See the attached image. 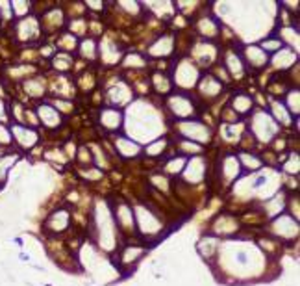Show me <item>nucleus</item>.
I'll return each instance as SVG.
<instances>
[{"mask_svg":"<svg viewBox=\"0 0 300 286\" xmlns=\"http://www.w3.org/2000/svg\"><path fill=\"white\" fill-rule=\"evenodd\" d=\"M250 134L258 139V141H271L272 137L278 134V123L267 114L265 110H261L258 114H254L252 121H250Z\"/></svg>","mask_w":300,"mask_h":286,"instance_id":"1","label":"nucleus"},{"mask_svg":"<svg viewBox=\"0 0 300 286\" xmlns=\"http://www.w3.org/2000/svg\"><path fill=\"white\" fill-rule=\"evenodd\" d=\"M10 132H12V139L17 143L23 151L32 149V147H35V143L39 141V134H37L32 126L13 123V125L10 126Z\"/></svg>","mask_w":300,"mask_h":286,"instance_id":"2","label":"nucleus"},{"mask_svg":"<svg viewBox=\"0 0 300 286\" xmlns=\"http://www.w3.org/2000/svg\"><path fill=\"white\" fill-rule=\"evenodd\" d=\"M178 128H180L182 136L189 137V139H197V141H200V143L210 141V137H211L210 128L195 119L180 121V123H178Z\"/></svg>","mask_w":300,"mask_h":286,"instance_id":"3","label":"nucleus"},{"mask_svg":"<svg viewBox=\"0 0 300 286\" xmlns=\"http://www.w3.org/2000/svg\"><path fill=\"white\" fill-rule=\"evenodd\" d=\"M169 108L178 119H191L195 114V103L187 97L186 93H176L169 97Z\"/></svg>","mask_w":300,"mask_h":286,"instance_id":"4","label":"nucleus"},{"mask_svg":"<svg viewBox=\"0 0 300 286\" xmlns=\"http://www.w3.org/2000/svg\"><path fill=\"white\" fill-rule=\"evenodd\" d=\"M197 78H198V73L191 63L189 62L178 63V69H176V73H174V82L178 84L180 89H189V87L197 82Z\"/></svg>","mask_w":300,"mask_h":286,"instance_id":"5","label":"nucleus"},{"mask_svg":"<svg viewBox=\"0 0 300 286\" xmlns=\"http://www.w3.org/2000/svg\"><path fill=\"white\" fill-rule=\"evenodd\" d=\"M37 121L48 128H56L62 125V114L52 104H39L37 106Z\"/></svg>","mask_w":300,"mask_h":286,"instance_id":"6","label":"nucleus"},{"mask_svg":"<svg viewBox=\"0 0 300 286\" xmlns=\"http://www.w3.org/2000/svg\"><path fill=\"white\" fill-rule=\"evenodd\" d=\"M39 35V23L34 17H24L17 23L19 41H32Z\"/></svg>","mask_w":300,"mask_h":286,"instance_id":"7","label":"nucleus"},{"mask_svg":"<svg viewBox=\"0 0 300 286\" xmlns=\"http://www.w3.org/2000/svg\"><path fill=\"white\" fill-rule=\"evenodd\" d=\"M115 147H117V151H119L125 158H134V156H139L143 153L141 145L136 143L134 139H130V137L117 136L115 137Z\"/></svg>","mask_w":300,"mask_h":286,"instance_id":"8","label":"nucleus"},{"mask_svg":"<svg viewBox=\"0 0 300 286\" xmlns=\"http://www.w3.org/2000/svg\"><path fill=\"white\" fill-rule=\"evenodd\" d=\"M100 125L109 132L117 130L123 125V114L115 108H104L100 112Z\"/></svg>","mask_w":300,"mask_h":286,"instance_id":"9","label":"nucleus"},{"mask_svg":"<svg viewBox=\"0 0 300 286\" xmlns=\"http://www.w3.org/2000/svg\"><path fill=\"white\" fill-rule=\"evenodd\" d=\"M206 164L202 158H193L186 164V171H184V178L187 182H198L200 178L204 177Z\"/></svg>","mask_w":300,"mask_h":286,"instance_id":"10","label":"nucleus"},{"mask_svg":"<svg viewBox=\"0 0 300 286\" xmlns=\"http://www.w3.org/2000/svg\"><path fill=\"white\" fill-rule=\"evenodd\" d=\"M245 62L252 67H263L267 63V52H263L256 45L245 46Z\"/></svg>","mask_w":300,"mask_h":286,"instance_id":"11","label":"nucleus"},{"mask_svg":"<svg viewBox=\"0 0 300 286\" xmlns=\"http://www.w3.org/2000/svg\"><path fill=\"white\" fill-rule=\"evenodd\" d=\"M232 110L235 115H245L249 114L250 110H252V106H254V103H252V97H249L247 93H237V95H233L232 99Z\"/></svg>","mask_w":300,"mask_h":286,"instance_id":"12","label":"nucleus"},{"mask_svg":"<svg viewBox=\"0 0 300 286\" xmlns=\"http://www.w3.org/2000/svg\"><path fill=\"white\" fill-rule=\"evenodd\" d=\"M222 177L226 178V180H233V178L239 177V173H241V164H239L237 156H226L224 160H222Z\"/></svg>","mask_w":300,"mask_h":286,"instance_id":"13","label":"nucleus"},{"mask_svg":"<svg viewBox=\"0 0 300 286\" xmlns=\"http://www.w3.org/2000/svg\"><path fill=\"white\" fill-rule=\"evenodd\" d=\"M222 89V84L217 80L215 76H210L206 75L200 82V93H202V97H217Z\"/></svg>","mask_w":300,"mask_h":286,"instance_id":"14","label":"nucleus"},{"mask_svg":"<svg viewBox=\"0 0 300 286\" xmlns=\"http://www.w3.org/2000/svg\"><path fill=\"white\" fill-rule=\"evenodd\" d=\"M274 229H276V232L280 236H283V230H287L285 234H287V238H291V236H296V232H298V225H296V219L289 218V216H283V218H278L276 221H274Z\"/></svg>","mask_w":300,"mask_h":286,"instance_id":"15","label":"nucleus"},{"mask_svg":"<svg viewBox=\"0 0 300 286\" xmlns=\"http://www.w3.org/2000/svg\"><path fill=\"white\" fill-rule=\"evenodd\" d=\"M294 62H296V54H294L291 49H280V51L276 52L274 60H272V63H274L276 69H287L291 67Z\"/></svg>","mask_w":300,"mask_h":286,"instance_id":"16","label":"nucleus"},{"mask_svg":"<svg viewBox=\"0 0 300 286\" xmlns=\"http://www.w3.org/2000/svg\"><path fill=\"white\" fill-rule=\"evenodd\" d=\"M19 160V155L17 153H6V155L0 156V186L6 182L8 175L12 171V167L15 166V162Z\"/></svg>","mask_w":300,"mask_h":286,"instance_id":"17","label":"nucleus"},{"mask_svg":"<svg viewBox=\"0 0 300 286\" xmlns=\"http://www.w3.org/2000/svg\"><path fill=\"white\" fill-rule=\"evenodd\" d=\"M271 110H272L271 117L276 121L278 125H280V123H282V125H291L293 117H291V114L287 112V108L283 106V103H280V101H272Z\"/></svg>","mask_w":300,"mask_h":286,"instance_id":"18","label":"nucleus"},{"mask_svg":"<svg viewBox=\"0 0 300 286\" xmlns=\"http://www.w3.org/2000/svg\"><path fill=\"white\" fill-rule=\"evenodd\" d=\"M226 69L230 71V75L233 78H241L245 75V63L241 56H237L235 52H230L226 56Z\"/></svg>","mask_w":300,"mask_h":286,"instance_id":"19","label":"nucleus"},{"mask_svg":"<svg viewBox=\"0 0 300 286\" xmlns=\"http://www.w3.org/2000/svg\"><path fill=\"white\" fill-rule=\"evenodd\" d=\"M115 218H117V223L125 229H134V214H132L130 206L126 205H119V208L115 210Z\"/></svg>","mask_w":300,"mask_h":286,"instance_id":"20","label":"nucleus"},{"mask_svg":"<svg viewBox=\"0 0 300 286\" xmlns=\"http://www.w3.org/2000/svg\"><path fill=\"white\" fill-rule=\"evenodd\" d=\"M237 160L241 164V167L249 169V171H256V169H260L263 166V160H261L260 156L252 155V153H241L237 156Z\"/></svg>","mask_w":300,"mask_h":286,"instance_id":"21","label":"nucleus"},{"mask_svg":"<svg viewBox=\"0 0 300 286\" xmlns=\"http://www.w3.org/2000/svg\"><path fill=\"white\" fill-rule=\"evenodd\" d=\"M280 35H282V37H278V39L282 41V45L283 43H287V45H291V46L294 45V49H298V30L296 28L293 30V26L280 28Z\"/></svg>","mask_w":300,"mask_h":286,"instance_id":"22","label":"nucleus"},{"mask_svg":"<svg viewBox=\"0 0 300 286\" xmlns=\"http://www.w3.org/2000/svg\"><path fill=\"white\" fill-rule=\"evenodd\" d=\"M67 219H69V214L65 210H57L54 212L50 216V219H48V227H52L54 230H63L65 227H67Z\"/></svg>","mask_w":300,"mask_h":286,"instance_id":"23","label":"nucleus"},{"mask_svg":"<svg viewBox=\"0 0 300 286\" xmlns=\"http://www.w3.org/2000/svg\"><path fill=\"white\" fill-rule=\"evenodd\" d=\"M198 26H200V32H202L206 37H215V35L219 34V24H217L215 19H211V17H204L198 23Z\"/></svg>","mask_w":300,"mask_h":286,"instance_id":"24","label":"nucleus"},{"mask_svg":"<svg viewBox=\"0 0 300 286\" xmlns=\"http://www.w3.org/2000/svg\"><path fill=\"white\" fill-rule=\"evenodd\" d=\"M24 91L28 93L30 97H41L45 93V87H43L41 78H30V80L24 82Z\"/></svg>","mask_w":300,"mask_h":286,"instance_id":"25","label":"nucleus"},{"mask_svg":"<svg viewBox=\"0 0 300 286\" xmlns=\"http://www.w3.org/2000/svg\"><path fill=\"white\" fill-rule=\"evenodd\" d=\"M10 6H12V13L15 15V17H28L30 13V8H32V2H26V0H23V2H19V0H13V2H10Z\"/></svg>","mask_w":300,"mask_h":286,"instance_id":"26","label":"nucleus"},{"mask_svg":"<svg viewBox=\"0 0 300 286\" xmlns=\"http://www.w3.org/2000/svg\"><path fill=\"white\" fill-rule=\"evenodd\" d=\"M163 43H165V37H161L158 43H154V45L150 46V54H152V56H169L170 52H172V39H170L167 45H163Z\"/></svg>","mask_w":300,"mask_h":286,"instance_id":"27","label":"nucleus"},{"mask_svg":"<svg viewBox=\"0 0 300 286\" xmlns=\"http://www.w3.org/2000/svg\"><path fill=\"white\" fill-rule=\"evenodd\" d=\"M298 97H300L298 89H293V91H289V93H287V99H285V103H283V106L287 108L289 114L298 115Z\"/></svg>","mask_w":300,"mask_h":286,"instance_id":"28","label":"nucleus"},{"mask_svg":"<svg viewBox=\"0 0 300 286\" xmlns=\"http://www.w3.org/2000/svg\"><path fill=\"white\" fill-rule=\"evenodd\" d=\"M96 43L93 39H84L80 43V52H82V56L87 58V60H95L96 58Z\"/></svg>","mask_w":300,"mask_h":286,"instance_id":"29","label":"nucleus"},{"mask_svg":"<svg viewBox=\"0 0 300 286\" xmlns=\"http://www.w3.org/2000/svg\"><path fill=\"white\" fill-rule=\"evenodd\" d=\"M54 67H56V71H59V73H65L67 69H71V63H73V58L69 56V54H57V56H54Z\"/></svg>","mask_w":300,"mask_h":286,"instance_id":"30","label":"nucleus"},{"mask_svg":"<svg viewBox=\"0 0 300 286\" xmlns=\"http://www.w3.org/2000/svg\"><path fill=\"white\" fill-rule=\"evenodd\" d=\"M12 132H10V126H6L4 123H0V147L6 149L8 145H12Z\"/></svg>","mask_w":300,"mask_h":286,"instance_id":"31","label":"nucleus"},{"mask_svg":"<svg viewBox=\"0 0 300 286\" xmlns=\"http://www.w3.org/2000/svg\"><path fill=\"white\" fill-rule=\"evenodd\" d=\"M260 49L263 52H267V51H276L278 52L280 49H283V45H282V41H280V39H276V37H271V39L261 41Z\"/></svg>","mask_w":300,"mask_h":286,"instance_id":"32","label":"nucleus"},{"mask_svg":"<svg viewBox=\"0 0 300 286\" xmlns=\"http://www.w3.org/2000/svg\"><path fill=\"white\" fill-rule=\"evenodd\" d=\"M165 149H167V141H165V139H158V141L150 143L147 149H145V153H147V155H158V153L161 155Z\"/></svg>","mask_w":300,"mask_h":286,"instance_id":"33","label":"nucleus"},{"mask_svg":"<svg viewBox=\"0 0 300 286\" xmlns=\"http://www.w3.org/2000/svg\"><path fill=\"white\" fill-rule=\"evenodd\" d=\"M59 46L65 49V51H74V49H76V37H74L73 34H67L65 37H62Z\"/></svg>","mask_w":300,"mask_h":286,"instance_id":"34","label":"nucleus"},{"mask_svg":"<svg viewBox=\"0 0 300 286\" xmlns=\"http://www.w3.org/2000/svg\"><path fill=\"white\" fill-rule=\"evenodd\" d=\"M180 149L182 151H186V153H200L202 151V147L200 145H197V143H189V139H184V141L180 143Z\"/></svg>","mask_w":300,"mask_h":286,"instance_id":"35","label":"nucleus"},{"mask_svg":"<svg viewBox=\"0 0 300 286\" xmlns=\"http://www.w3.org/2000/svg\"><path fill=\"white\" fill-rule=\"evenodd\" d=\"M126 65H145V60L141 56H128V60H125Z\"/></svg>","mask_w":300,"mask_h":286,"instance_id":"36","label":"nucleus"},{"mask_svg":"<svg viewBox=\"0 0 300 286\" xmlns=\"http://www.w3.org/2000/svg\"><path fill=\"white\" fill-rule=\"evenodd\" d=\"M8 121V106L6 103L0 99V123H6Z\"/></svg>","mask_w":300,"mask_h":286,"instance_id":"37","label":"nucleus"},{"mask_svg":"<svg viewBox=\"0 0 300 286\" xmlns=\"http://www.w3.org/2000/svg\"><path fill=\"white\" fill-rule=\"evenodd\" d=\"M80 160H82V164H91V156H89V151L85 149V147H80Z\"/></svg>","mask_w":300,"mask_h":286,"instance_id":"38","label":"nucleus"},{"mask_svg":"<svg viewBox=\"0 0 300 286\" xmlns=\"http://www.w3.org/2000/svg\"><path fill=\"white\" fill-rule=\"evenodd\" d=\"M85 6L87 8H93V10H102V2H85Z\"/></svg>","mask_w":300,"mask_h":286,"instance_id":"39","label":"nucleus"},{"mask_svg":"<svg viewBox=\"0 0 300 286\" xmlns=\"http://www.w3.org/2000/svg\"><path fill=\"white\" fill-rule=\"evenodd\" d=\"M2 155H6V149H4V147H0V156Z\"/></svg>","mask_w":300,"mask_h":286,"instance_id":"40","label":"nucleus"},{"mask_svg":"<svg viewBox=\"0 0 300 286\" xmlns=\"http://www.w3.org/2000/svg\"><path fill=\"white\" fill-rule=\"evenodd\" d=\"M0 24H2V17H0Z\"/></svg>","mask_w":300,"mask_h":286,"instance_id":"41","label":"nucleus"}]
</instances>
